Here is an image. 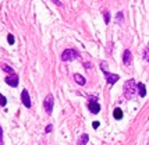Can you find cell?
Segmentation results:
<instances>
[{"label": "cell", "instance_id": "19", "mask_svg": "<svg viewBox=\"0 0 149 145\" xmlns=\"http://www.w3.org/2000/svg\"><path fill=\"white\" fill-rule=\"evenodd\" d=\"M0 145H3V128L0 125Z\"/></svg>", "mask_w": 149, "mask_h": 145}, {"label": "cell", "instance_id": "12", "mask_svg": "<svg viewBox=\"0 0 149 145\" xmlns=\"http://www.w3.org/2000/svg\"><path fill=\"white\" fill-rule=\"evenodd\" d=\"M113 116H114V119L116 120H120L123 117V112H121V109L120 107H116L114 109V112H113Z\"/></svg>", "mask_w": 149, "mask_h": 145}, {"label": "cell", "instance_id": "1", "mask_svg": "<svg viewBox=\"0 0 149 145\" xmlns=\"http://www.w3.org/2000/svg\"><path fill=\"white\" fill-rule=\"evenodd\" d=\"M136 89H138V86H136V82L135 79H128L125 84H124V98L125 99H132V96L135 95Z\"/></svg>", "mask_w": 149, "mask_h": 145}, {"label": "cell", "instance_id": "15", "mask_svg": "<svg viewBox=\"0 0 149 145\" xmlns=\"http://www.w3.org/2000/svg\"><path fill=\"white\" fill-rule=\"evenodd\" d=\"M7 42H8L10 45H14V42H15V39H14V35L8 33V35H7Z\"/></svg>", "mask_w": 149, "mask_h": 145}, {"label": "cell", "instance_id": "14", "mask_svg": "<svg viewBox=\"0 0 149 145\" xmlns=\"http://www.w3.org/2000/svg\"><path fill=\"white\" fill-rule=\"evenodd\" d=\"M103 17H104V22L109 24V22H110V14H109L107 10H103Z\"/></svg>", "mask_w": 149, "mask_h": 145}, {"label": "cell", "instance_id": "6", "mask_svg": "<svg viewBox=\"0 0 149 145\" xmlns=\"http://www.w3.org/2000/svg\"><path fill=\"white\" fill-rule=\"evenodd\" d=\"M21 100H22V103H24L25 107H28V109L31 107V98H29V93H28L26 89H24L21 92Z\"/></svg>", "mask_w": 149, "mask_h": 145}, {"label": "cell", "instance_id": "13", "mask_svg": "<svg viewBox=\"0 0 149 145\" xmlns=\"http://www.w3.org/2000/svg\"><path fill=\"white\" fill-rule=\"evenodd\" d=\"M1 68L4 70L6 72H8L10 75H13V74H15V71H14V68L13 67H10L8 64H1Z\"/></svg>", "mask_w": 149, "mask_h": 145}, {"label": "cell", "instance_id": "16", "mask_svg": "<svg viewBox=\"0 0 149 145\" xmlns=\"http://www.w3.org/2000/svg\"><path fill=\"white\" fill-rule=\"evenodd\" d=\"M123 17H124V14L121 13V11H120V13H117V15H116V21L118 22V24H120V22L123 21Z\"/></svg>", "mask_w": 149, "mask_h": 145}, {"label": "cell", "instance_id": "8", "mask_svg": "<svg viewBox=\"0 0 149 145\" xmlns=\"http://www.w3.org/2000/svg\"><path fill=\"white\" fill-rule=\"evenodd\" d=\"M88 109H89L91 113L97 114V113L100 112V105H99L97 102H89V103H88Z\"/></svg>", "mask_w": 149, "mask_h": 145}, {"label": "cell", "instance_id": "10", "mask_svg": "<svg viewBox=\"0 0 149 145\" xmlns=\"http://www.w3.org/2000/svg\"><path fill=\"white\" fill-rule=\"evenodd\" d=\"M74 79H75V82H77L78 85H85V82H86V79L81 75V74H74Z\"/></svg>", "mask_w": 149, "mask_h": 145}, {"label": "cell", "instance_id": "20", "mask_svg": "<svg viewBox=\"0 0 149 145\" xmlns=\"http://www.w3.org/2000/svg\"><path fill=\"white\" fill-rule=\"evenodd\" d=\"M52 130H53V125H52V124H49V125H47V127L45 128V131H46V132H50Z\"/></svg>", "mask_w": 149, "mask_h": 145}, {"label": "cell", "instance_id": "2", "mask_svg": "<svg viewBox=\"0 0 149 145\" xmlns=\"http://www.w3.org/2000/svg\"><path fill=\"white\" fill-rule=\"evenodd\" d=\"M79 57V52L75 49H65L64 52L61 53V60L63 61H72L74 59Z\"/></svg>", "mask_w": 149, "mask_h": 145}, {"label": "cell", "instance_id": "4", "mask_svg": "<svg viewBox=\"0 0 149 145\" xmlns=\"http://www.w3.org/2000/svg\"><path fill=\"white\" fill-rule=\"evenodd\" d=\"M6 81V84H8L10 86H13V88H17L18 86V74H13V75H8L4 78Z\"/></svg>", "mask_w": 149, "mask_h": 145}, {"label": "cell", "instance_id": "23", "mask_svg": "<svg viewBox=\"0 0 149 145\" xmlns=\"http://www.w3.org/2000/svg\"><path fill=\"white\" fill-rule=\"evenodd\" d=\"M146 145H149V142H148V144H146Z\"/></svg>", "mask_w": 149, "mask_h": 145}, {"label": "cell", "instance_id": "18", "mask_svg": "<svg viewBox=\"0 0 149 145\" xmlns=\"http://www.w3.org/2000/svg\"><path fill=\"white\" fill-rule=\"evenodd\" d=\"M143 59L149 63V49H145V50H143Z\"/></svg>", "mask_w": 149, "mask_h": 145}, {"label": "cell", "instance_id": "5", "mask_svg": "<svg viewBox=\"0 0 149 145\" xmlns=\"http://www.w3.org/2000/svg\"><path fill=\"white\" fill-rule=\"evenodd\" d=\"M104 77H106V81H107V84H109V85L116 84L117 81L120 79V75H118V74H113V72H107V74H104Z\"/></svg>", "mask_w": 149, "mask_h": 145}, {"label": "cell", "instance_id": "17", "mask_svg": "<svg viewBox=\"0 0 149 145\" xmlns=\"http://www.w3.org/2000/svg\"><path fill=\"white\" fill-rule=\"evenodd\" d=\"M7 105V99L0 93V106H6Z\"/></svg>", "mask_w": 149, "mask_h": 145}, {"label": "cell", "instance_id": "22", "mask_svg": "<svg viewBox=\"0 0 149 145\" xmlns=\"http://www.w3.org/2000/svg\"><path fill=\"white\" fill-rule=\"evenodd\" d=\"M92 125H93V128H97V127H99V121H93Z\"/></svg>", "mask_w": 149, "mask_h": 145}, {"label": "cell", "instance_id": "11", "mask_svg": "<svg viewBox=\"0 0 149 145\" xmlns=\"http://www.w3.org/2000/svg\"><path fill=\"white\" fill-rule=\"evenodd\" d=\"M88 141H89V135H88V134H82V135L79 137V139H78L77 145H86Z\"/></svg>", "mask_w": 149, "mask_h": 145}, {"label": "cell", "instance_id": "21", "mask_svg": "<svg viewBox=\"0 0 149 145\" xmlns=\"http://www.w3.org/2000/svg\"><path fill=\"white\" fill-rule=\"evenodd\" d=\"M52 1L54 3V4H57V6H60V7L63 6V3H61V1H58V0H52Z\"/></svg>", "mask_w": 149, "mask_h": 145}, {"label": "cell", "instance_id": "3", "mask_svg": "<svg viewBox=\"0 0 149 145\" xmlns=\"http://www.w3.org/2000/svg\"><path fill=\"white\" fill-rule=\"evenodd\" d=\"M53 106H54V98H53L52 93H49V95H46L45 100H43V107H45L47 114H50L53 112Z\"/></svg>", "mask_w": 149, "mask_h": 145}, {"label": "cell", "instance_id": "7", "mask_svg": "<svg viewBox=\"0 0 149 145\" xmlns=\"http://www.w3.org/2000/svg\"><path fill=\"white\" fill-rule=\"evenodd\" d=\"M131 61H132V53H131V50H128V49H125L123 53V63L124 66H130Z\"/></svg>", "mask_w": 149, "mask_h": 145}, {"label": "cell", "instance_id": "9", "mask_svg": "<svg viewBox=\"0 0 149 145\" xmlns=\"http://www.w3.org/2000/svg\"><path fill=\"white\" fill-rule=\"evenodd\" d=\"M136 86H138V95L143 98V96L146 95V88H145V85H143L142 82H136Z\"/></svg>", "mask_w": 149, "mask_h": 145}]
</instances>
